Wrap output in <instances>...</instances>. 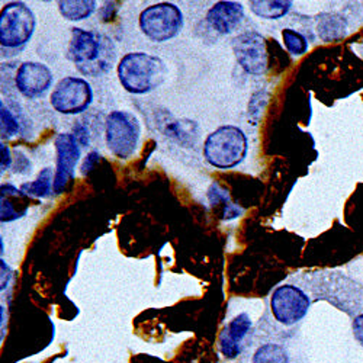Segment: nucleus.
Listing matches in <instances>:
<instances>
[{
  "instance_id": "13",
  "label": "nucleus",
  "mask_w": 363,
  "mask_h": 363,
  "mask_svg": "<svg viewBox=\"0 0 363 363\" xmlns=\"http://www.w3.org/2000/svg\"><path fill=\"white\" fill-rule=\"evenodd\" d=\"M245 18L243 5L238 2H218L206 13V23L221 35H228Z\"/></svg>"
},
{
  "instance_id": "12",
  "label": "nucleus",
  "mask_w": 363,
  "mask_h": 363,
  "mask_svg": "<svg viewBox=\"0 0 363 363\" xmlns=\"http://www.w3.org/2000/svg\"><path fill=\"white\" fill-rule=\"evenodd\" d=\"M250 330L252 318L246 313L238 314L224 327L220 336V350L227 360H234L241 354Z\"/></svg>"
},
{
  "instance_id": "10",
  "label": "nucleus",
  "mask_w": 363,
  "mask_h": 363,
  "mask_svg": "<svg viewBox=\"0 0 363 363\" xmlns=\"http://www.w3.org/2000/svg\"><path fill=\"white\" fill-rule=\"evenodd\" d=\"M57 151V166L54 176V194H63L67 184L74 177L76 166L80 160L82 150L73 134H58L54 141Z\"/></svg>"
},
{
  "instance_id": "9",
  "label": "nucleus",
  "mask_w": 363,
  "mask_h": 363,
  "mask_svg": "<svg viewBox=\"0 0 363 363\" xmlns=\"http://www.w3.org/2000/svg\"><path fill=\"white\" fill-rule=\"evenodd\" d=\"M234 55L238 65L249 74H262L267 67V54L264 38L255 31L240 34L233 41Z\"/></svg>"
},
{
  "instance_id": "23",
  "label": "nucleus",
  "mask_w": 363,
  "mask_h": 363,
  "mask_svg": "<svg viewBox=\"0 0 363 363\" xmlns=\"http://www.w3.org/2000/svg\"><path fill=\"white\" fill-rule=\"evenodd\" d=\"M208 199H209V202H211V205H213V206L223 205V206H224L223 213H224L225 209H228V208L233 205V202L230 201L228 191H225L224 188H221L218 184H213V185H211V188H209V191H208Z\"/></svg>"
},
{
  "instance_id": "27",
  "label": "nucleus",
  "mask_w": 363,
  "mask_h": 363,
  "mask_svg": "<svg viewBox=\"0 0 363 363\" xmlns=\"http://www.w3.org/2000/svg\"><path fill=\"white\" fill-rule=\"evenodd\" d=\"M353 336L356 339V342L363 347V313L359 314L354 320H353Z\"/></svg>"
},
{
  "instance_id": "6",
  "label": "nucleus",
  "mask_w": 363,
  "mask_h": 363,
  "mask_svg": "<svg viewBox=\"0 0 363 363\" xmlns=\"http://www.w3.org/2000/svg\"><path fill=\"white\" fill-rule=\"evenodd\" d=\"M141 33L155 43H166L179 35L184 28V13L169 2L151 5L140 15Z\"/></svg>"
},
{
  "instance_id": "1",
  "label": "nucleus",
  "mask_w": 363,
  "mask_h": 363,
  "mask_svg": "<svg viewBox=\"0 0 363 363\" xmlns=\"http://www.w3.org/2000/svg\"><path fill=\"white\" fill-rule=\"evenodd\" d=\"M115 57L116 48L109 37L83 28L72 29L69 58L82 74L92 77L106 74L115 63Z\"/></svg>"
},
{
  "instance_id": "19",
  "label": "nucleus",
  "mask_w": 363,
  "mask_h": 363,
  "mask_svg": "<svg viewBox=\"0 0 363 363\" xmlns=\"http://www.w3.org/2000/svg\"><path fill=\"white\" fill-rule=\"evenodd\" d=\"M58 9L69 21H83L94 15L96 2L95 0H65V2H58Z\"/></svg>"
},
{
  "instance_id": "4",
  "label": "nucleus",
  "mask_w": 363,
  "mask_h": 363,
  "mask_svg": "<svg viewBox=\"0 0 363 363\" xmlns=\"http://www.w3.org/2000/svg\"><path fill=\"white\" fill-rule=\"evenodd\" d=\"M141 125L138 118L128 111H113L105 124V138L111 153L118 159H130L138 147Z\"/></svg>"
},
{
  "instance_id": "15",
  "label": "nucleus",
  "mask_w": 363,
  "mask_h": 363,
  "mask_svg": "<svg viewBox=\"0 0 363 363\" xmlns=\"http://www.w3.org/2000/svg\"><path fill=\"white\" fill-rule=\"evenodd\" d=\"M159 124L164 135L174 138L184 147H192L199 137V130H198V125L195 124V121L174 119L170 115V121L163 119Z\"/></svg>"
},
{
  "instance_id": "26",
  "label": "nucleus",
  "mask_w": 363,
  "mask_h": 363,
  "mask_svg": "<svg viewBox=\"0 0 363 363\" xmlns=\"http://www.w3.org/2000/svg\"><path fill=\"white\" fill-rule=\"evenodd\" d=\"M73 135L76 137L80 147H89L90 145V137H89V128L83 125L82 123H77L73 127Z\"/></svg>"
},
{
  "instance_id": "11",
  "label": "nucleus",
  "mask_w": 363,
  "mask_h": 363,
  "mask_svg": "<svg viewBox=\"0 0 363 363\" xmlns=\"http://www.w3.org/2000/svg\"><path fill=\"white\" fill-rule=\"evenodd\" d=\"M52 80L54 76L50 67L37 62H26L22 63L16 72L15 86L22 96L35 99L47 92Z\"/></svg>"
},
{
  "instance_id": "5",
  "label": "nucleus",
  "mask_w": 363,
  "mask_h": 363,
  "mask_svg": "<svg viewBox=\"0 0 363 363\" xmlns=\"http://www.w3.org/2000/svg\"><path fill=\"white\" fill-rule=\"evenodd\" d=\"M35 15L23 2H13L4 8L0 16V44L5 50L21 51L33 38Z\"/></svg>"
},
{
  "instance_id": "7",
  "label": "nucleus",
  "mask_w": 363,
  "mask_h": 363,
  "mask_svg": "<svg viewBox=\"0 0 363 363\" xmlns=\"http://www.w3.org/2000/svg\"><path fill=\"white\" fill-rule=\"evenodd\" d=\"M94 90L87 80L69 76L60 80L50 95L51 106L63 115H77L90 106Z\"/></svg>"
},
{
  "instance_id": "16",
  "label": "nucleus",
  "mask_w": 363,
  "mask_h": 363,
  "mask_svg": "<svg viewBox=\"0 0 363 363\" xmlns=\"http://www.w3.org/2000/svg\"><path fill=\"white\" fill-rule=\"evenodd\" d=\"M54 176L51 167H45L40 172L38 177L34 182H25V184L21 185V191L31 196V198H38V199H45L50 198L51 194L54 192Z\"/></svg>"
},
{
  "instance_id": "17",
  "label": "nucleus",
  "mask_w": 363,
  "mask_h": 363,
  "mask_svg": "<svg viewBox=\"0 0 363 363\" xmlns=\"http://www.w3.org/2000/svg\"><path fill=\"white\" fill-rule=\"evenodd\" d=\"M292 8V2L285 0H253L250 2V11L263 19H281Z\"/></svg>"
},
{
  "instance_id": "20",
  "label": "nucleus",
  "mask_w": 363,
  "mask_h": 363,
  "mask_svg": "<svg viewBox=\"0 0 363 363\" xmlns=\"http://www.w3.org/2000/svg\"><path fill=\"white\" fill-rule=\"evenodd\" d=\"M253 363H291V359L284 346L278 343H266L256 350Z\"/></svg>"
},
{
  "instance_id": "2",
  "label": "nucleus",
  "mask_w": 363,
  "mask_h": 363,
  "mask_svg": "<svg viewBox=\"0 0 363 363\" xmlns=\"http://www.w3.org/2000/svg\"><path fill=\"white\" fill-rule=\"evenodd\" d=\"M167 67L162 58L148 52H130L118 65V79L127 92L145 95L163 84Z\"/></svg>"
},
{
  "instance_id": "28",
  "label": "nucleus",
  "mask_w": 363,
  "mask_h": 363,
  "mask_svg": "<svg viewBox=\"0 0 363 363\" xmlns=\"http://www.w3.org/2000/svg\"><path fill=\"white\" fill-rule=\"evenodd\" d=\"M99 157H101V155L98 153V151H92V153H89V155L86 156V160H84L83 164H82V174H83V176H86L90 170L94 169V166H95V163L99 160Z\"/></svg>"
},
{
  "instance_id": "25",
  "label": "nucleus",
  "mask_w": 363,
  "mask_h": 363,
  "mask_svg": "<svg viewBox=\"0 0 363 363\" xmlns=\"http://www.w3.org/2000/svg\"><path fill=\"white\" fill-rule=\"evenodd\" d=\"M13 172L16 174H29L33 172V164L31 160H29L21 150H15V160H13Z\"/></svg>"
},
{
  "instance_id": "21",
  "label": "nucleus",
  "mask_w": 363,
  "mask_h": 363,
  "mask_svg": "<svg viewBox=\"0 0 363 363\" xmlns=\"http://www.w3.org/2000/svg\"><path fill=\"white\" fill-rule=\"evenodd\" d=\"M282 38L286 50L292 55H302L306 54L308 50V41L301 33L295 31V29L286 28L282 31Z\"/></svg>"
},
{
  "instance_id": "8",
  "label": "nucleus",
  "mask_w": 363,
  "mask_h": 363,
  "mask_svg": "<svg viewBox=\"0 0 363 363\" xmlns=\"http://www.w3.org/2000/svg\"><path fill=\"white\" fill-rule=\"evenodd\" d=\"M311 307L310 296L295 285L278 286L270 298V310L275 320L291 327L308 314Z\"/></svg>"
},
{
  "instance_id": "3",
  "label": "nucleus",
  "mask_w": 363,
  "mask_h": 363,
  "mask_svg": "<svg viewBox=\"0 0 363 363\" xmlns=\"http://www.w3.org/2000/svg\"><path fill=\"white\" fill-rule=\"evenodd\" d=\"M249 141L245 131L235 125H223L211 133L203 143L205 160L217 169H233L245 160Z\"/></svg>"
},
{
  "instance_id": "18",
  "label": "nucleus",
  "mask_w": 363,
  "mask_h": 363,
  "mask_svg": "<svg viewBox=\"0 0 363 363\" xmlns=\"http://www.w3.org/2000/svg\"><path fill=\"white\" fill-rule=\"evenodd\" d=\"M318 35L324 41H335L346 34V22L335 13H323L318 19Z\"/></svg>"
},
{
  "instance_id": "22",
  "label": "nucleus",
  "mask_w": 363,
  "mask_h": 363,
  "mask_svg": "<svg viewBox=\"0 0 363 363\" xmlns=\"http://www.w3.org/2000/svg\"><path fill=\"white\" fill-rule=\"evenodd\" d=\"M0 118H2V137L12 138L19 133L18 119L5 106V102L0 104Z\"/></svg>"
},
{
  "instance_id": "29",
  "label": "nucleus",
  "mask_w": 363,
  "mask_h": 363,
  "mask_svg": "<svg viewBox=\"0 0 363 363\" xmlns=\"http://www.w3.org/2000/svg\"><path fill=\"white\" fill-rule=\"evenodd\" d=\"M0 150H2V170H8L13 164L12 157H11V150L4 143L0 144Z\"/></svg>"
},
{
  "instance_id": "24",
  "label": "nucleus",
  "mask_w": 363,
  "mask_h": 363,
  "mask_svg": "<svg viewBox=\"0 0 363 363\" xmlns=\"http://www.w3.org/2000/svg\"><path fill=\"white\" fill-rule=\"evenodd\" d=\"M266 92L263 90H259V92H256L252 99H250V104H249V118H252L255 121V124H257V121L260 118V113H262V109L263 106L266 105L267 99L264 98Z\"/></svg>"
},
{
  "instance_id": "14",
  "label": "nucleus",
  "mask_w": 363,
  "mask_h": 363,
  "mask_svg": "<svg viewBox=\"0 0 363 363\" xmlns=\"http://www.w3.org/2000/svg\"><path fill=\"white\" fill-rule=\"evenodd\" d=\"M28 195L13 185H2L0 188V221L12 223L26 216L28 213Z\"/></svg>"
}]
</instances>
